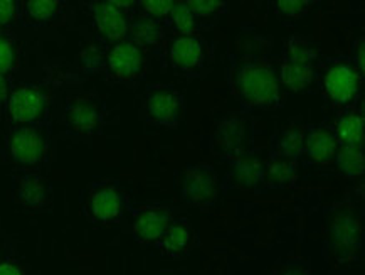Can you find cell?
I'll return each instance as SVG.
<instances>
[{
  "instance_id": "6da1fadb",
  "label": "cell",
  "mask_w": 365,
  "mask_h": 275,
  "mask_svg": "<svg viewBox=\"0 0 365 275\" xmlns=\"http://www.w3.org/2000/svg\"><path fill=\"white\" fill-rule=\"evenodd\" d=\"M234 93L241 100L242 109H274L282 101L279 80L274 69L263 59L250 58L234 69Z\"/></svg>"
},
{
  "instance_id": "7a4b0ae2",
  "label": "cell",
  "mask_w": 365,
  "mask_h": 275,
  "mask_svg": "<svg viewBox=\"0 0 365 275\" xmlns=\"http://www.w3.org/2000/svg\"><path fill=\"white\" fill-rule=\"evenodd\" d=\"M184 95L172 85H152L145 93L143 115L150 125L175 130L184 120Z\"/></svg>"
},
{
  "instance_id": "3957f363",
  "label": "cell",
  "mask_w": 365,
  "mask_h": 275,
  "mask_svg": "<svg viewBox=\"0 0 365 275\" xmlns=\"http://www.w3.org/2000/svg\"><path fill=\"white\" fill-rule=\"evenodd\" d=\"M180 199L199 209H209L217 199V174L209 164L185 167L180 184Z\"/></svg>"
},
{
  "instance_id": "277c9868",
  "label": "cell",
  "mask_w": 365,
  "mask_h": 275,
  "mask_svg": "<svg viewBox=\"0 0 365 275\" xmlns=\"http://www.w3.org/2000/svg\"><path fill=\"white\" fill-rule=\"evenodd\" d=\"M327 95L335 105L345 106L357 98L360 90V76L352 63H335L329 68L324 78Z\"/></svg>"
},
{
  "instance_id": "5b68a950",
  "label": "cell",
  "mask_w": 365,
  "mask_h": 275,
  "mask_svg": "<svg viewBox=\"0 0 365 275\" xmlns=\"http://www.w3.org/2000/svg\"><path fill=\"white\" fill-rule=\"evenodd\" d=\"M170 66L182 74L197 73L205 66V44L197 36H179L168 48Z\"/></svg>"
},
{
  "instance_id": "8992f818",
  "label": "cell",
  "mask_w": 365,
  "mask_h": 275,
  "mask_svg": "<svg viewBox=\"0 0 365 275\" xmlns=\"http://www.w3.org/2000/svg\"><path fill=\"white\" fill-rule=\"evenodd\" d=\"M364 233L360 221L354 214L341 213L331 225V244L339 260H350L362 250Z\"/></svg>"
},
{
  "instance_id": "52a82bcc",
  "label": "cell",
  "mask_w": 365,
  "mask_h": 275,
  "mask_svg": "<svg viewBox=\"0 0 365 275\" xmlns=\"http://www.w3.org/2000/svg\"><path fill=\"white\" fill-rule=\"evenodd\" d=\"M229 162L227 183L231 188L256 191L264 186V164L250 152L226 157Z\"/></svg>"
},
{
  "instance_id": "ba28073f",
  "label": "cell",
  "mask_w": 365,
  "mask_h": 275,
  "mask_svg": "<svg viewBox=\"0 0 365 275\" xmlns=\"http://www.w3.org/2000/svg\"><path fill=\"white\" fill-rule=\"evenodd\" d=\"M106 68L118 80H132L137 78L143 69V51L132 39L116 43L106 56Z\"/></svg>"
},
{
  "instance_id": "9c48e42d",
  "label": "cell",
  "mask_w": 365,
  "mask_h": 275,
  "mask_svg": "<svg viewBox=\"0 0 365 275\" xmlns=\"http://www.w3.org/2000/svg\"><path fill=\"white\" fill-rule=\"evenodd\" d=\"M44 152V137L34 127L16 129L9 137V154L17 164L34 166L37 162H41Z\"/></svg>"
},
{
  "instance_id": "30bf717a",
  "label": "cell",
  "mask_w": 365,
  "mask_h": 275,
  "mask_svg": "<svg viewBox=\"0 0 365 275\" xmlns=\"http://www.w3.org/2000/svg\"><path fill=\"white\" fill-rule=\"evenodd\" d=\"M172 221L174 218L170 209L165 206H150L137 216L132 235L140 245H157Z\"/></svg>"
},
{
  "instance_id": "8fae6325",
  "label": "cell",
  "mask_w": 365,
  "mask_h": 275,
  "mask_svg": "<svg viewBox=\"0 0 365 275\" xmlns=\"http://www.w3.org/2000/svg\"><path fill=\"white\" fill-rule=\"evenodd\" d=\"M64 119L69 130L76 134H93L101 127L103 111L96 101L86 96L69 98L64 105Z\"/></svg>"
},
{
  "instance_id": "7c38bea8",
  "label": "cell",
  "mask_w": 365,
  "mask_h": 275,
  "mask_svg": "<svg viewBox=\"0 0 365 275\" xmlns=\"http://www.w3.org/2000/svg\"><path fill=\"white\" fill-rule=\"evenodd\" d=\"M44 109L46 95L37 86H19L9 96V114L17 124H34Z\"/></svg>"
},
{
  "instance_id": "4fadbf2b",
  "label": "cell",
  "mask_w": 365,
  "mask_h": 275,
  "mask_svg": "<svg viewBox=\"0 0 365 275\" xmlns=\"http://www.w3.org/2000/svg\"><path fill=\"white\" fill-rule=\"evenodd\" d=\"M247 127L245 120L237 115H227L221 119L214 129L212 144L222 156L231 157L246 152Z\"/></svg>"
},
{
  "instance_id": "5bb4252c",
  "label": "cell",
  "mask_w": 365,
  "mask_h": 275,
  "mask_svg": "<svg viewBox=\"0 0 365 275\" xmlns=\"http://www.w3.org/2000/svg\"><path fill=\"white\" fill-rule=\"evenodd\" d=\"M93 19L100 34L108 41H125L128 36V17L125 11L115 6V2H96L93 4Z\"/></svg>"
},
{
  "instance_id": "9a60e30c",
  "label": "cell",
  "mask_w": 365,
  "mask_h": 275,
  "mask_svg": "<svg viewBox=\"0 0 365 275\" xmlns=\"http://www.w3.org/2000/svg\"><path fill=\"white\" fill-rule=\"evenodd\" d=\"M90 209L98 221H116L125 211V196L113 186H103L91 194Z\"/></svg>"
},
{
  "instance_id": "2e32d148",
  "label": "cell",
  "mask_w": 365,
  "mask_h": 275,
  "mask_svg": "<svg viewBox=\"0 0 365 275\" xmlns=\"http://www.w3.org/2000/svg\"><path fill=\"white\" fill-rule=\"evenodd\" d=\"M339 151L335 134L325 127H310L305 130V154L312 161L327 164L334 161Z\"/></svg>"
},
{
  "instance_id": "e0dca14e",
  "label": "cell",
  "mask_w": 365,
  "mask_h": 275,
  "mask_svg": "<svg viewBox=\"0 0 365 275\" xmlns=\"http://www.w3.org/2000/svg\"><path fill=\"white\" fill-rule=\"evenodd\" d=\"M303 154H305V130L302 127L284 129L271 142L269 159L298 162Z\"/></svg>"
},
{
  "instance_id": "ac0fdd59",
  "label": "cell",
  "mask_w": 365,
  "mask_h": 275,
  "mask_svg": "<svg viewBox=\"0 0 365 275\" xmlns=\"http://www.w3.org/2000/svg\"><path fill=\"white\" fill-rule=\"evenodd\" d=\"M335 139L341 147L362 149L364 142V115L357 110L345 111L335 127Z\"/></svg>"
},
{
  "instance_id": "d6986e66",
  "label": "cell",
  "mask_w": 365,
  "mask_h": 275,
  "mask_svg": "<svg viewBox=\"0 0 365 275\" xmlns=\"http://www.w3.org/2000/svg\"><path fill=\"white\" fill-rule=\"evenodd\" d=\"M49 198V188L41 176L24 174L17 181V199L31 209L46 206Z\"/></svg>"
},
{
  "instance_id": "ffe728a7",
  "label": "cell",
  "mask_w": 365,
  "mask_h": 275,
  "mask_svg": "<svg viewBox=\"0 0 365 275\" xmlns=\"http://www.w3.org/2000/svg\"><path fill=\"white\" fill-rule=\"evenodd\" d=\"M128 34L132 36L133 43H137L140 48H160L165 37V29L162 22L150 19L147 16L138 17L128 27Z\"/></svg>"
},
{
  "instance_id": "44dd1931",
  "label": "cell",
  "mask_w": 365,
  "mask_h": 275,
  "mask_svg": "<svg viewBox=\"0 0 365 275\" xmlns=\"http://www.w3.org/2000/svg\"><path fill=\"white\" fill-rule=\"evenodd\" d=\"M192 241V228L189 221H172L170 226L167 228L165 235L162 236L160 241L155 245L162 254L168 255V257H177L182 251L189 249Z\"/></svg>"
},
{
  "instance_id": "7402d4cb",
  "label": "cell",
  "mask_w": 365,
  "mask_h": 275,
  "mask_svg": "<svg viewBox=\"0 0 365 275\" xmlns=\"http://www.w3.org/2000/svg\"><path fill=\"white\" fill-rule=\"evenodd\" d=\"M298 181L297 162L284 159H269L264 166V184L268 188H289Z\"/></svg>"
},
{
  "instance_id": "603a6c76",
  "label": "cell",
  "mask_w": 365,
  "mask_h": 275,
  "mask_svg": "<svg viewBox=\"0 0 365 275\" xmlns=\"http://www.w3.org/2000/svg\"><path fill=\"white\" fill-rule=\"evenodd\" d=\"M279 80L292 91H303L315 80V68L283 59L279 66Z\"/></svg>"
},
{
  "instance_id": "cb8c5ba5",
  "label": "cell",
  "mask_w": 365,
  "mask_h": 275,
  "mask_svg": "<svg viewBox=\"0 0 365 275\" xmlns=\"http://www.w3.org/2000/svg\"><path fill=\"white\" fill-rule=\"evenodd\" d=\"M283 59L284 61H292L298 64H305V66L317 68L318 59V51L308 43L307 39H303L302 36H289L287 43L283 46Z\"/></svg>"
},
{
  "instance_id": "d4e9b609",
  "label": "cell",
  "mask_w": 365,
  "mask_h": 275,
  "mask_svg": "<svg viewBox=\"0 0 365 275\" xmlns=\"http://www.w3.org/2000/svg\"><path fill=\"white\" fill-rule=\"evenodd\" d=\"M163 22L168 29L180 36H195V32L199 31V21L190 12L185 2H174L170 14Z\"/></svg>"
},
{
  "instance_id": "484cf974",
  "label": "cell",
  "mask_w": 365,
  "mask_h": 275,
  "mask_svg": "<svg viewBox=\"0 0 365 275\" xmlns=\"http://www.w3.org/2000/svg\"><path fill=\"white\" fill-rule=\"evenodd\" d=\"M336 169L345 178L355 179L364 174V152L362 149H352V147H340L335 156Z\"/></svg>"
},
{
  "instance_id": "4316f807",
  "label": "cell",
  "mask_w": 365,
  "mask_h": 275,
  "mask_svg": "<svg viewBox=\"0 0 365 275\" xmlns=\"http://www.w3.org/2000/svg\"><path fill=\"white\" fill-rule=\"evenodd\" d=\"M61 9H63V4L56 2V0H31L26 4L24 11L27 17L36 24H48L58 17Z\"/></svg>"
},
{
  "instance_id": "83f0119b",
  "label": "cell",
  "mask_w": 365,
  "mask_h": 275,
  "mask_svg": "<svg viewBox=\"0 0 365 275\" xmlns=\"http://www.w3.org/2000/svg\"><path fill=\"white\" fill-rule=\"evenodd\" d=\"M190 12L200 22V19H209L221 12H227V2H216V0H189L185 2Z\"/></svg>"
},
{
  "instance_id": "f1b7e54d",
  "label": "cell",
  "mask_w": 365,
  "mask_h": 275,
  "mask_svg": "<svg viewBox=\"0 0 365 275\" xmlns=\"http://www.w3.org/2000/svg\"><path fill=\"white\" fill-rule=\"evenodd\" d=\"M276 11L284 19H292V21H298L303 16H307V12L310 11L312 2H303V0H282V2H276Z\"/></svg>"
},
{
  "instance_id": "f546056e",
  "label": "cell",
  "mask_w": 365,
  "mask_h": 275,
  "mask_svg": "<svg viewBox=\"0 0 365 275\" xmlns=\"http://www.w3.org/2000/svg\"><path fill=\"white\" fill-rule=\"evenodd\" d=\"M140 6H142L143 16L162 22L168 17L174 2H172V0H147V2H142Z\"/></svg>"
},
{
  "instance_id": "4dcf8cb0",
  "label": "cell",
  "mask_w": 365,
  "mask_h": 275,
  "mask_svg": "<svg viewBox=\"0 0 365 275\" xmlns=\"http://www.w3.org/2000/svg\"><path fill=\"white\" fill-rule=\"evenodd\" d=\"M14 64V49L7 39L0 37V74L7 73Z\"/></svg>"
},
{
  "instance_id": "1f68e13d",
  "label": "cell",
  "mask_w": 365,
  "mask_h": 275,
  "mask_svg": "<svg viewBox=\"0 0 365 275\" xmlns=\"http://www.w3.org/2000/svg\"><path fill=\"white\" fill-rule=\"evenodd\" d=\"M17 16L16 4L11 0H0V26H9Z\"/></svg>"
},
{
  "instance_id": "d6a6232c",
  "label": "cell",
  "mask_w": 365,
  "mask_h": 275,
  "mask_svg": "<svg viewBox=\"0 0 365 275\" xmlns=\"http://www.w3.org/2000/svg\"><path fill=\"white\" fill-rule=\"evenodd\" d=\"M101 64H103L101 56H100V53H96L95 49H88L86 53L83 54V66L88 73L98 71V69L101 68Z\"/></svg>"
},
{
  "instance_id": "836d02e7",
  "label": "cell",
  "mask_w": 365,
  "mask_h": 275,
  "mask_svg": "<svg viewBox=\"0 0 365 275\" xmlns=\"http://www.w3.org/2000/svg\"><path fill=\"white\" fill-rule=\"evenodd\" d=\"M354 64L352 66L357 69L359 66V74L362 76L364 74V37H360L357 43L354 44Z\"/></svg>"
},
{
  "instance_id": "e575fe53",
  "label": "cell",
  "mask_w": 365,
  "mask_h": 275,
  "mask_svg": "<svg viewBox=\"0 0 365 275\" xmlns=\"http://www.w3.org/2000/svg\"><path fill=\"white\" fill-rule=\"evenodd\" d=\"M0 275H22V270L12 262L0 264Z\"/></svg>"
},
{
  "instance_id": "d590c367",
  "label": "cell",
  "mask_w": 365,
  "mask_h": 275,
  "mask_svg": "<svg viewBox=\"0 0 365 275\" xmlns=\"http://www.w3.org/2000/svg\"><path fill=\"white\" fill-rule=\"evenodd\" d=\"M283 275H312V272L305 267V265L294 264V265H292V267H288L287 270H284Z\"/></svg>"
},
{
  "instance_id": "8d00e7d4",
  "label": "cell",
  "mask_w": 365,
  "mask_h": 275,
  "mask_svg": "<svg viewBox=\"0 0 365 275\" xmlns=\"http://www.w3.org/2000/svg\"><path fill=\"white\" fill-rule=\"evenodd\" d=\"M7 93H9V86H7V80L4 78V74H0V104L7 100Z\"/></svg>"
}]
</instances>
